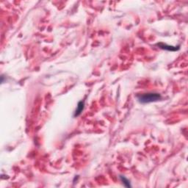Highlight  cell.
<instances>
[{
	"mask_svg": "<svg viewBox=\"0 0 188 188\" xmlns=\"http://www.w3.org/2000/svg\"><path fill=\"white\" fill-rule=\"evenodd\" d=\"M157 46H158L160 49H165V50H167V51H171V52H175V51H177L179 49V46H169V45L165 44V43H157Z\"/></svg>",
	"mask_w": 188,
	"mask_h": 188,
	"instance_id": "7a4b0ae2",
	"label": "cell"
},
{
	"mask_svg": "<svg viewBox=\"0 0 188 188\" xmlns=\"http://www.w3.org/2000/svg\"><path fill=\"white\" fill-rule=\"evenodd\" d=\"M84 107H85L84 101H79V102L78 103L77 108H76V111H75L74 112V117H77V116H79V115L82 113V111H83Z\"/></svg>",
	"mask_w": 188,
	"mask_h": 188,
	"instance_id": "3957f363",
	"label": "cell"
},
{
	"mask_svg": "<svg viewBox=\"0 0 188 188\" xmlns=\"http://www.w3.org/2000/svg\"><path fill=\"white\" fill-rule=\"evenodd\" d=\"M120 178H121V182H123V185H124L125 187H131L132 186H131V185H130V182L128 179H126L124 176H122L120 177Z\"/></svg>",
	"mask_w": 188,
	"mask_h": 188,
	"instance_id": "277c9868",
	"label": "cell"
},
{
	"mask_svg": "<svg viewBox=\"0 0 188 188\" xmlns=\"http://www.w3.org/2000/svg\"><path fill=\"white\" fill-rule=\"evenodd\" d=\"M138 101L140 103H142V104H146V103L158 101V100H160L161 98V96H160V94L156 93H148L138 96Z\"/></svg>",
	"mask_w": 188,
	"mask_h": 188,
	"instance_id": "6da1fadb",
	"label": "cell"
}]
</instances>
